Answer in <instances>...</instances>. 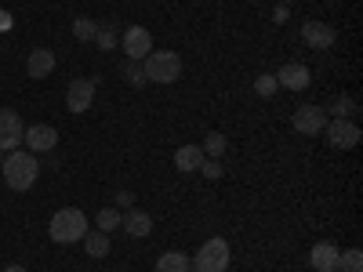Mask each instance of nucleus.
Returning a JSON list of instances; mask_svg holds the SVG:
<instances>
[{"label": "nucleus", "instance_id": "obj_1", "mask_svg": "<svg viewBox=\"0 0 363 272\" xmlns=\"http://www.w3.org/2000/svg\"><path fill=\"white\" fill-rule=\"evenodd\" d=\"M0 174H4L8 189L26 193V189H33V181H37V174H40V164H37V157H33V153L11 149V153L4 157V167H0Z\"/></svg>", "mask_w": 363, "mask_h": 272}, {"label": "nucleus", "instance_id": "obj_2", "mask_svg": "<svg viewBox=\"0 0 363 272\" xmlns=\"http://www.w3.org/2000/svg\"><path fill=\"white\" fill-rule=\"evenodd\" d=\"M55 244H77V239L87 236V215L80 207H62L51 215V225H48Z\"/></svg>", "mask_w": 363, "mask_h": 272}, {"label": "nucleus", "instance_id": "obj_3", "mask_svg": "<svg viewBox=\"0 0 363 272\" xmlns=\"http://www.w3.org/2000/svg\"><path fill=\"white\" fill-rule=\"evenodd\" d=\"M142 73L145 84H174L182 76V58L178 51H149L142 58Z\"/></svg>", "mask_w": 363, "mask_h": 272}, {"label": "nucleus", "instance_id": "obj_4", "mask_svg": "<svg viewBox=\"0 0 363 272\" xmlns=\"http://www.w3.org/2000/svg\"><path fill=\"white\" fill-rule=\"evenodd\" d=\"M229 268V244L222 236L207 239L196 251V261H189V272H225Z\"/></svg>", "mask_w": 363, "mask_h": 272}, {"label": "nucleus", "instance_id": "obj_5", "mask_svg": "<svg viewBox=\"0 0 363 272\" xmlns=\"http://www.w3.org/2000/svg\"><path fill=\"white\" fill-rule=\"evenodd\" d=\"M22 135H26L22 116H18L15 109H0V153H11V149H18V145H22Z\"/></svg>", "mask_w": 363, "mask_h": 272}, {"label": "nucleus", "instance_id": "obj_6", "mask_svg": "<svg viewBox=\"0 0 363 272\" xmlns=\"http://www.w3.org/2000/svg\"><path fill=\"white\" fill-rule=\"evenodd\" d=\"M95 102V76H77L66 91V109L69 113H87Z\"/></svg>", "mask_w": 363, "mask_h": 272}, {"label": "nucleus", "instance_id": "obj_7", "mask_svg": "<svg viewBox=\"0 0 363 272\" xmlns=\"http://www.w3.org/2000/svg\"><path fill=\"white\" fill-rule=\"evenodd\" d=\"M291 124L298 135H320L327 128V113H323V106H298Z\"/></svg>", "mask_w": 363, "mask_h": 272}, {"label": "nucleus", "instance_id": "obj_8", "mask_svg": "<svg viewBox=\"0 0 363 272\" xmlns=\"http://www.w3.org/2000/svg\"><path fill=\"white\" fill-rule=\"evenodd\" d=\"M301 40H306L313 51H327L330 44L338 40V29L330 26V22H301Z\"/></svg>", "mask_w": 363, "mask_h": 272}, {"label": "nucleus", "instance_id": "obj_9", "mask_svg": "<svg viewBox=\"0 0 363 272\" xmlns=\"http://www.w3.org/2000/svg\"><path fill=\"white\" fill-rule=\"evenodd\" d=\"M323 135L335 149H356L359 145V128L352 124V120H327Z\"/></svg>", "mask_w": 363, "mask_h": 272}, {"label": "nucleus", "instance_id": "obj_10", "mask_svg": "<svg viewBox=\"0 0 363 272\" xmlns=\"http://www.w3.org/2000/svg\"><path fill=\"white\" fill-rule=\"evenodd\" d=\"M22 142H26L29 153H51V149L58 145V131L51 124H29L26 135H22Z\"/></svg>", "mask_w": 363, "mask_h": 272}, {"label": "nucleus", "instance_id": "obj_11", "mask_svg": "<svg viewBox=\"0 0 363 272\" xmlns=\"http://www.w3.org/2000/svg\"><path fill=\"white\" fill-rule=\"evenodd\" d=\"M120 47H124V55L131 58V62H142V58L153 51V37H149V29L131 26L128 33H124V40H120Z\"/></svg>", "mask_w": 363, "mask_h": 272}, {"label": "nucleus", "instance_id": "obj_12", "mask_svg": "<svg viewBox=\"0 0 363 272\" xmlns=\"http://www.w3.org/2000/svg\"><path fill=\"white\" fill-rule=\"evenodd\" d=\"M338 247L335 244H313V251H309V265H313V272H338Z\"/></svg>", "mask_w": 363, "mask_h": 272}, {"label": "nucleus", "instance_id": "obj_13", "mask_svg": "<svg viewBox=\"0 0 363 272\" xmlns=\"http://www.w3.org/2000/svg\"><path fill=\"white\" fill-rule=\"evenodd\" d=\"M51 69H55V51H48V47L29 51V58H26V76L44 80V76H51Z\"/></svg>", "mask_w": 363, "mask_h": 272}, {"label": "nucleus", "instance_id": "obj_14", "mask_svg": "<svg viewBox=\"0 0 363 272\" xmlns=\"http://www.w3.org/2000/svg\"><path fill=\"white\" fill-rule=\"evenodd\" d=\"M309 80H313V76H309V69L301 66V62H287V66L277 73V84H284L287 91H306Z\"/></svg>", "mask_w": 363, "mask_h": 272}, {"label": "nucleus", "instance_id": "obj_15", "mask_svg": "<svg viewBox=\"0 0 363 272\" xmlns=\"http://www.w3.org/2000/svg\"><path fill=\"white\" fill-rule=\"evenodd\" d=\"M120 229H124L128 236H135V239H142V236H149V232H153V218H149L145 210H131V215H124Z\"/></svg>", "mask_w": 363, "mask_h": 272}, {"label": "nucleus", "instance_id": "obj_16", "mask_svg": "<svg viewBox=\"0 0 363 272\" xmlns=\"http://www.w3.org/2000/svg\"><path fill=\"white\" fill-rule=\"evenodd\" d=\"M203 160H207V157H203V149H200V145H182L178 153H174V167H178V171H186V174H189V171H200Z\"/></svg>", "mask_w": 363, "mask_h": 272}, {"label": "nucleus", "instance_id": "obj_17", "mask_svg": "<svg viewBox=\"0 0 363 272\" xmlns=\"http://www.w3.org/2000/svg\"><path fill=\"white\" fill-rule=\"evenodd\" d=\"M323 113H327V120H352L359 113V106H356V98L342 95V98H335L330 106H323Z\"/></svg>", "mask_w": 363, "mask_h": 272}, {"label": "nucleus", "instance_id": "obj_18", "mask_svg": "<svg viewBox=\"0 0 363 272\" xmlns=\"http://www.w3.org/2000/svg\"><path fill=\"white\" fill-rule=\"evenodd\" d=\"M157 272H189V254L164 251V254L157 258Z\"/></svg>", "mask_w": 363, "mask_h": 272}, {"label": "nucleus", "instance_id": "obj_19", "mask_svg": "<svg viewBox=\"0 0 363 272\" xmlns=\"http://www.w3.org/2000/svg\"><path fill=\"white\" fill-rule=\"evenodd\" d=\"M84 251H87L91 258H106V254H109V232H102V229L91 232V229H87V236H84Z\"/></svg>", "mask_w": 363, "mask_h": 272}, {"label": "nucleus", "instance_id": "obj_20", "mask_svg": "<svg viewBox=\"0 0 363 272\" xmlns=\"http://www.w3.org/2000/svg\"><path fill=\"white\" fill-rule=\"evenodd\" d=\"M200 149H203V157H207V160H218V157L225 153V135H222V131H211V135L203 138Z\"/></svg>", "mask_w": 363, "mask_h": 272}, {"label": "nucleus", "instance_id": "obj_21", "mask_svg": "<svg viewBox=\"0 0 363 272\" xmlns=\"http://www.w3.org/2000/svg\"><path fill=\"white\" fill-rule=\"evenodd\" d=\"M95 33H99V22L95 18H87V15L73 18V37L77 40H95Z\"/></svg>", "mask_w": 363, "mask_h": 272}, {"label": "nucleus", "instance_id": "obj_22", "mask_svg": "<svg viewBox=\"0 0 363 272\" xmlns=\"http://www.w3.org/2000/svg\"><path fill=\"white\" fill-rule=\"evenodd\" d=\"M338 272H363V251H342L338 254Z\"/></svg>", "mask_w": 363, "mask_h": 272}, {"label": "nucleus", "instance_id": "obj_23", "mask_svg": "<svg viewBox=\"0 0 363 272\" xmlns=\"http://www.w3.org/2000/svg\"><path fill=\"white\" fill-rule=\"evenodd\" d=\"M120 222H124V215H120L116 207H102V210H99V229H102V232H116Z\"/></svg>", "mask_w": 363, "mask_h": 272}, {"label": "nucleus", "instance_id": "obj_24", "mask_svg": "<svg viewBox=\"0 0 363 272\" xmlns=\"http://www.w3.org/2000/svg\"><path fill=\"white\" fill-rule=\"evenodd\" d=\"M277 76H272V73H262V76H255V95L258 98H272V95H277Z\"/></svg>", "mask_w": 363, "mask_h": 272}, {"label": "nucleus", "instance_id": "obj_25", "mask_svg": "<svg viewBox=\"0 0 363 272\" xmlns=\"http://www.w3.org/2000/svg\"><path fill=\"white\" fill-rule=\"evenodd\" d=\"M95 44H99L102 51H113V47H116V29H113V26H99Z\"/></svg>", "mask_w": 363, "mask_h": 272}, {"label": "nucleus", "instance_id": "obj_26", "mask_svg": "<svg viewBox=\"0 0 363 272\" xmlns=\"http://www.w3.org/2000/svg\"><path fill=\"white\" fill-rule=\"evenodd\" d=\"M124 76L131 87H145V73H142V62H131L128 58V66H124Z\"/></svg>", "mask_w": 363, "mask_h": 272}, {"label": "nucleus", "instance_id": "obj_27", "mask_svg": "<svg viewBox=\"0 0 363 272\" xmlns=\"http://www.w3.org/2000/svg\"><path fill=\"white\" fill-rule=\"evenodd\" d=\"M200 171H203L207 178H218V174H222V164H218V160H203V164H200Z\"/></svg>", "mask_w": 363, "mask_h": 272}, {"label": "nucleus", "instance_id": "obj_28", "mask_svg": "<svg viewBox=\"0 0 363 272\" xmlns=\"http://www.w3.org/2000/svg\"><path fill=\"white\" fill-rule=\"evenodd\" d=\"M131 200H135V196H131L128 189H120V193H116V207H131Z\"/></svg>", "mask_w": 363, "mask_h": 272}, {"label": "nucleus", "instance_id": "obj_29", "mask_svg": "<svg viewBox=\"0 0 363 272\" xmlns=\"http://www.w3.org/2000/svg\"><path fill=\"white\" fill-rule=\"evenodd\" d=\"M287 15H291V11H287V4H280L277 11H272V22H287Z\"/></svg>", "mask_w": 363, "mask_h": 272}, {"label": "nucleus", "instance_id": "obj_30", "mask_svg": "<svg viewBox=\"0 0 363 272\" xmlns=\"http://www.w3.org/2000/svg\"><path fill=\"white\" fill-rule=\"evenodd\" d=\"M8 26H11V15H8V11H0V29H8Z\"/></svg>", "mask_w": 363, "mask_h": 272}, {"label": "nucleus", "instance_id": "obj_31", "mask_svg": "<svg viewBox=\"0 0 363 272\" xmlns=\"http://www.w3.org/2000/svg\"><path fill=\"white\" fill-rule=\"evenodd\" d=\"M4 272H26V268H22V265H8Z\"/></svg>", "mask_w": 363, "mask_h": 272}, {"label": "nucleus", "instance_id": "obj_32", "mask_svg": "<svg viewBox=\"0 0 363 272\" xmlns=\"http://www.w3.org/2000/svg\"><path fill=\"white\" fill-rule=\"evenodd\" d=\"M0 167H4V153H0Z\"/></svg>", "mask_w": 363, "mask_h": 272}, {"label": "nucleus", "instance_id": "obj_33", "mask_svg": "<svg viewBox=\"0 0 363 272\" xmlns=\"http://www.w3.org/2000/svg\"><path fill=\"white\" fill-rule=\"evenodd\" d=\"M284 4H294V0H284Z\"/></svg>", "mask_w": 363, "mask_h": 272}]
</instances>
